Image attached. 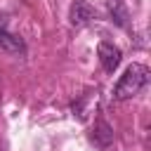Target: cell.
<instances>
[{"label":"cell","instance_id":"3957f363","mask_svg":"<svg viewBox=\"0 0 151 151\" xmlns=\"http://www.w3.org/2000/svg\"><path fill=\"white\" fill-rule=\"evenodd\" d=\"M94 19V7L85 0H73L71 9H68V21L71 26H85Z\"/></svg>","mask_w":151,"mask_h":151},{"label":"cell","instance_id":"5b68a950","mask_svg":"<svg viewBox=\"0 0 151 151\" xmlns=\"http://www.w3.org/2000/svg\"><path fill=\"white\" fill-rule=\"evenodd\" d=\"M94 139L99 142V146H109V144H111L113 132H111V127H109L104 120H99V123H97V127H94Z\"/></svg>","mask_w":151,"mask_h":151},{"label":"cell","instance_id":"277c9868","mask_svg":"<svg viewBox=\"0 0 151 151\" xmlns=\"http://www.w3.org/2000/svg\"><path fill=\"white\" fill-rule=\"evenodd\" d=\"M0 50L19 54V52H24V40H21L19 35H12L9 31L0 28Z\"/></svg>","mask_w":151,"mask_h":151},{"label":"cell","instance_id":"6da1fadb","mask_svg":"<svg viewBox=\"0 0 151 151\" xmlns=\"http://www.w3.org/2000/svg\"><path fill=\"white\" fill-rule=\"evenodd\" d=\"M146 83H149V68L144 64H130L113 87V99H118V101L130 99V97L139 94L146 87Z\"/></svg>","mask_w":151,"mask_h":151},{"label":"cell","instance_id":"7a4b0ae2","mask_svg":"<svg viewBox=\"0 0 151 151\" xmlns=\"http://www.w3.org/2000/svg\"><path fill=\"white\" fill-rule=\"evenodd\" d=\"M97 54H99V64H101V68H104L106 73H113V71L118 68V64H120V50H118L116 45H111V42H99Z\"/></svg>","mask_w":151,"mask_h":151}]
</instances>
